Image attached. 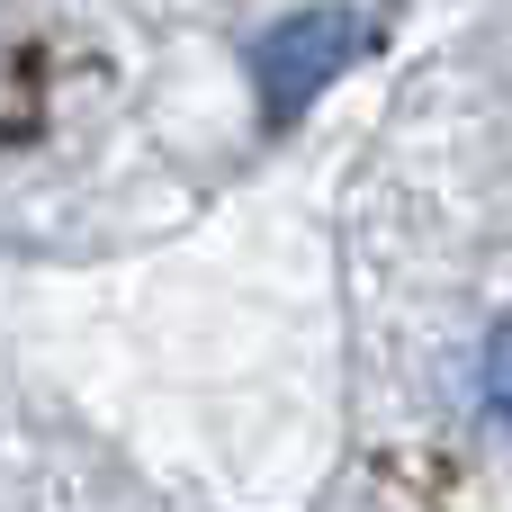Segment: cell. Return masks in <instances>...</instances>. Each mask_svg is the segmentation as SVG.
<instances>
[{
	"instance_id": "obj_1",
	"label": "cell",
	"mask_w": 512,
	"mask_h": 512,
	"mask_svg": "<svg viewBox=\"0 0 512 512\" xmlns=\"http://www.w3.org/2000/svg\"><path fill=\"white\" fill-rule=\"evenodd\" d=\"M360 45H369V18H360V9H297V18H279V27L252 45V72H261L270 117H297Z\"/></svg>"
}]
</instances>
